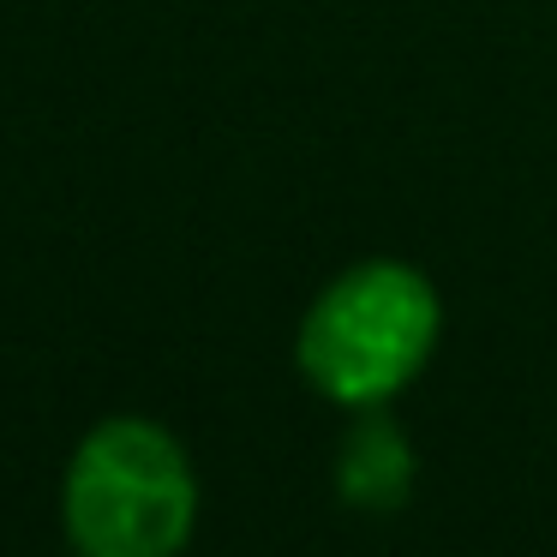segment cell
Returning <instances> with one entry per match:
<instances>
[{"label": "cell", "mask_w": 557, "mask_h": 557, "mask_svg": "<svg viewBox=\"0 0 557 557\" xmlns=\"http://www.w3.org/2000/svg\"><path fill=\"white\" fill-rule=\"evenodd\" d=\"M444 330L437 288L413 264H354L300 318V372L342 408H384L425 372Z\"/></svg>", "instance_id": "6da1fadb"}, {"label": "cell", "mask_w": 557, "mask_h": 557, "mask_svg": "<svg viewBox=\"0 0 557 557\" xmlns=\"http://www.w3.org/2000/svg\"><path fill=\"white\" fill-rule=\"evenodd\" d=\"M61 521L78 557H181L198 521V480L157 420H102L66 461Z\"/></svg>", "instance_id": "7a4b0ae2"}, {"label": "cell", "mask_w": 557, "mask_h": 557, "mask_svg": "<svg viewBox=\"0 0 557 557\" xmlns=\"http://www.w3.org/2000/svg\"><path fill=\"white\" fill-rule=\"evenodd\" d=\"M366 420L348 432L342 444V461H336V480H342V497L348 504H366V509H396L401 492L413 480V449L401 437V425L377 408H360Z\"/></svg>", "instance_id": "3957f363"}]
</instances>
